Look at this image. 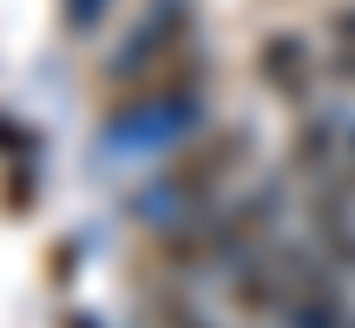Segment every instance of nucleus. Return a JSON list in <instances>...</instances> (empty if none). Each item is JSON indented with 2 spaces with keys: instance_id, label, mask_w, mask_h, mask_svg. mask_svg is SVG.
Wrapping results in <instances>:
<instances>
[{
  "instance_id": "nucleus-5",
  "label": "nucleus",
  "mask_w": 355,
  "mask_h": 328,
  "mask_svg": "<svg viewBox=\"0 0 355 328\" xmlns=\"http://www.w3.org/2000/svg\"><path fill=\"white\" fill-rule=\"evenodd\" d=\"M349 158H355V118H349Z\"/></svg>"
},
{
  "instance_id": "nucleus-2",
  "label": "nucleus",
  "mask_w": 355,
  "mask_h": 328,
  "mask_svg": "<svg viewBox=\"0 0 355 328\" xmlns=\"http://www.w3.org/2000/svg\"><path fill=\"white\" fill-rule=\"evenodd\" d=\"M250 73H257V86H263L277 105H290V112H316V105L329 99L322 53H316V39H309L303 26H277V33H263L257 53H250Z\"/></svg>"
},
{
  "instance_id": "nucleus-4",
  "label": "nucleus",
  "mask_w": 355,
  "mask_h": 328,
  "mask_svg": "<svg viewBox=\"0 0 355 328\" xmlns=\"http://www.w3.org/2000/svg\"><path fill=\"white\" fill-rule=\"evenodd\" d=\"M322 73H329V92L355 99V0H336L322 13Z\"/></svg>"
},
{
  "instance_id": "nucleus-1",
  "label": "nucleus",
  "mask_w": 355,
  "mask_h": 328,
  "mask_svg": "<svg viewBox=\"0 0 355 328\" xmlns=\"http://www.w3.org/2000/svg\"><path fill=\"white\" fill-rule=\"evenodd\" d=\"M257 158V138L250 125H191V138L178 145L165 158V171H158V197H165V210H204V203L230 197L237 190V177L250 171Z\"/></svg>"
},
{
  "instance_id": "nucleus-3",
  "label": "nucleus",
  "mask_w": 355,
  "mask_h": 328,
  "mask_svg": "<svg viewBox=\"0 0 355 328\" xmlns=\"http://www.w3.org/2000/svg\"><path fill=\"white\" fill-rule=\"evenodd\" d=\"M343 158H349V118L343 112H329V105L296 112L290 145H283V171L316 177V171H329V164H343Z\"/></svg>"
}]
</instances>
